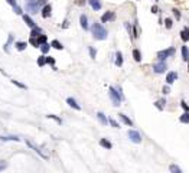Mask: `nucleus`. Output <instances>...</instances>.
I'll use <instances>...</instances> for the list:
<instances>
[{"label":"nucleus","instance_id":"1","mask_svg":"<svg viewBox=\"0 0 189 173\" xmlns=\"http://www.w3.org/2000/svg\"><path fill=\"white\" fill-rule=\"evenodd\" d=\"M91 33H93V38L95 41H105V39L108 38L107 29L101 23H97V22L93 23V26H91Z\"/></svg>","mask_w":189,"mask_h":173},{"label":"nucleus","instance_id":"2","mask_svg":"<svg viewBox=\"0 0 189 173\" xmlns=\"http://www.w3.org/2000/svg\"><path fill=\"white\" fill-rule=\"evenodd\" d=\"M25 4H26V12L36 15L46 4V0H25Z\"/></svg>","mask_w":189,"mask_h":173},{"label":"nucleus","instance_id":"3","mask_svg":"<svg viewBox=\"0 0 189 173\" xmlns=\"http://www.w3.org/2000/svg\"><path fill=\"white\" fill-rule=\"evenodd\" d=\"M108 97H110V100H111V102H113L114 107L121 106L123 98L120 97V94L117 93V89L114 88V87H110V88H108Z\"/></svg>","mask_w":189,"mask_h":173},{"label":"nucleus","instance_id":"4","mask_svg":"<svg viewBox=\"0 0 189 173\" xmlns=\"http://www.w3.org/2000/svg\"><path fill=\"white\" fill-rule=\"evenodd\" d=\"M175 55V48H168V49H163V51H159L157 52V59L159 61H165V59L170 58V56Z\"/></svg>","mask_w":189,"mask_h":173},{"label":"nucleus","instance_id":"5","mask_svg":"<svg viewBox=\"0 0 189 173\" xmlns=\"http://www.w3.org/2000/svg\"><path fill=\"white\" fill-rule=\"evenodd\" d=\"M127 136H129L130 141H133V143H136V144L142 143V134H140L139 131H136V130H129V131H127Z\"/></svg>","mask_w":189,"mask_h":173},{"label":"nucleus","instance_id":"6","mask_svg":"<svg viewBox=\"0 0 189 173\" xmlns=\"http://www.w3.org/2000/svg\"><path fill=\"white\" fill-rule=\"evenodd\" d=\"M168 69V65L165 61H159V62H155L153 63V71L156 74H165V71Z\"/></svg>","mask_w":189,"mask_h":173},{"label":"nucleus","instance_id":"7","mask_svg":"<svg viewBox=\"0 0 189 173\" xmlns=\"http://www.w3.org/2000/svg\"><path fill=\"white\" fill-rule=\"evenodd\" d=\"M114 20H116V12H113V10H108V12H105L101 16V23H108V22H114Z\"/></svg>","mask_w":189,"mask_h":173},{"label":"nucleus","instance_id":"8","mask_svg":"<svg viewBox=\"0 0 189 173\" xmlns=\"http://www.w3.org/2000/svg\"><path fill=\"white\" fill-rule=\"evenodd\" d=\"M26 144H28V146H29V147L32 149L33 152L38 153V154H39L41 157H42V159H45V160H48V159H49V157H48L46 154H45V153H43L42 150H41V147H38V146H35V144L32 143V141H29V140H26Z\"/></svg>","mask_w":189,"mask_h":173},{"label":"nucleus","instance_id":"9","mask_svg":"<svg viewBox=\"0 0 189 173\" xmlns=\"http://www.w3.org/2000/svg\"><path fill=\"white\" fill-rule=\"evenodd\" d=\"M176 80H178V72L170 71V72H168V74H166V84H168V85H172Z\"/></svg>","mask_w":189,"mask_h":173},{"label":"nucleus","instance_id":"10","mask_svg":"<svg viewBox=\"0 0 189 173\" xmlns=\"http://www.w3.org/2000/svg\"><path fill=\"white\" fill-rule=\"evenodd\" d=\"M90 6H91V9H93L94 12H98V10H101V7H103V3H101V0H88Z\"/></svg>","mask_w":189,"mask_h":173},{"label":"nucleus","instance_id":"11","mask_svg":"<svg viewBox=\"0 0 189 173\" xmlns=\"http://www.w3.org/2000/svg\"><path fill=\"white\" fill-rule=\"evenodd\" d=\"M80 25H81V28L84 30H88L90 29V26H88V17H87V15H81L80 16Z\"/></svg>","mask_w":189,"mask_h":173},{"label":"nucleus","instance_id":"12","mask_svg":"<svg viewBox=\"0 0 189 173\" xmlns=\"http://www.w3.org/2000/svg\"><path fill=\"white\" fill-rule=\"evenodd\" d=\"M22 17H23V22H25V23H26V26H29L30 29L36 26V23H35V22H33V19H32V17H30L29 15H22Z\"/></svg>","mask_w":189,"mask_h":173},{"label":"nucleus","instance_id":"13","mask_svg":"<svg viewBox=\"0 0 189 173\" xmlns=\"http://www.w3.org/2000/svg\"><path fill=\"white\" fill-rule=\"evenodd\" d=\"M67 104L69 107H72V108H74V110H77V111H80L81 110V106L80 104H78V102H77V100H74V98H67Z\"/></svg>","mask_w":189,"mask_h":173},{"label":"nucleus","instance_id":"14","mask_svg":"<svg viewBox=\"0 0 189 173\" xmlns=\"http://www.w3.org/2000/svg\"><path fill=\"white\" fill-rule=\"evenodd\" d=\"M51 13H52V6L51 4H45L42 7V17L43 19H48L51 16Z\"/></svg>","mask_w":189,"mask_h":173},{"label":"nucleus","instance_id":"15","mask_svg":"<svg viewBox=\"0 0 189 173\" xmlns=\"http://www.w3.org/2000/svg\"><path fill=\"white\" fill-rule=\"evenodd\" d=\"M97 118H98V121H100L103 126H107V124H108V118L104 115V113L98 111V113H97Z\"/></svg>","mask_w":189,"mask_h":173},{"label":"nucleus","instance_id":"16","mask_svg":"<svg viewBox=\"0 0 189 173\" xmlns=\"http://www.w3.org/2000/svg\"><path fill=\"white\" fill-rule=\"evenodd\" d=\"M118 117H120V120H121L123 123H124V124H126V126H129V127H133V121H131L130 118L127 117L126 114H123V113H120V114H118Z\"/></svg>","mask_w":189,"mask_h":173},{"label":"nucleus","instance_id":"17","mask_svg":"<svg viewBox=\"0 0 189 173\" xmlns=\"http://www.w3.org/2000/svg\"><path fill=\"white\" fill-rule=\"evenodd\" d=\"M100 146H101V147H104V149H107V150H111V149H113L111 141H108L107 139H101L100 140Z\"/></svg>","mask_w":189,"mask_h":173},{"label":"nucleus","instance_id":"18","mask_svg":"<svg viewBox=\"0 0 189 173\" xmlns=\"http://www.w3.org/2000/svg\"><path fill=\"white\" fill-rule=\"evenodd\" d=\"M0 140L2 141H19V137L17 136H0Z\"/></svg>","mask_w":189,"mask_h":173},{"label":"nucleus","instance_id":"19","mask_svg":"<svg viewBox=\"0 0 189 173\" xmlns=\"http://www.w3.org/2000/svg\"><path fill=\"white\" fill-rule=\"evenodd\" d=\"M165 106H166V100H165V98H162V100H157V101L155 102V107L159 111H163L165 110Z\"/></svg>","mask_w":189,"mask_h":173},{"label":"nucleus","instance_id":"20","mask_svg":"<svg viewBox=\"0 0 189 173\" xmlns=\"http://www.w3.org/2000/svg\"><path fill=\"white\" fill-rule=\"evenodd\" d=\"M114 63L117 67H123V54L120 51L116 52V61H114Z\"/></svg>","mask_w":189,"mask_h":173},{"label":"nucleus","instance_id":"21","mask_svg":"<svg viewBox=\"0 0 189 173\" xmlns=\"http://www.w3.org/2000/svg\"><path fill=\"white\" fill-rule=\"evenodd\" d=\"M181 39L183 42H188L189 41V28H183L181 32Z\"/></svg>","mask_w":189,"mask_h":173},{"label":"nucleus","instance_id":"22","mask_svg":"<svg viewBox=\"0 0 189 173\" xmlns=\"http://www.w3.org/2000/svg\"><path fill=\"white\" fill-rule=\"evenodd\" d=\"M51 48H54V49H56V51H62L64 45L59 42V41H56V39H55V41H52V42H51Z\"/></svg>","mask_w":189,"mask_h":173},{"label":"nucleus","instance_id":"23","mask_svg":"<svg viewBox=\"0 0 189 173\" xmlns=\"http://www.w3.org/2000/svg\"><path fill=\"white\" fill-rule=\"evenodd\" d=\"M179 121H181L182 124H189V111H185V113L179 117Z\"/></svg>","mask_w":189,"mask_h":173},{"label":"nucleus","instance_id":"24","mask_svg":"<svg viewBox=\"0 0 189 173\" xmlns=\"http://www.w3.org/2000/svg\"><path fill=\"white\" fill-rule=\"evenodd\" d=\"M182 59H183L185 62H188L189 61V49H188V46H182Z\"/></svg>","mask_w":189,"mask_h":173},{"label":"nucleus","instance_id":"25","mask_svg":"<svg viewBox=\"0 0 189 173\" xmlns=\"http://www.w3.org/2000/svg\"><path fill=\"white\" fill-rule=\"evenodd\" d=\"M41 33H43V30L39 28V26H35V28H32V30H30V36H39Z\"/></svg>","mask_w":189,"mask_h":173},{"label":"nucleus","instance_id":"26","mask_svg":"<svg viewBox=\"0 0 189 173\" xmlns=\"http://www.w3.org/2000/svg\"><path fill=\"white\" fill-rule=\"evenodd\" d=\"M26 46H28V42H16V43H15V48H16L19 52L25 51Z\"/></svg>","mask_w":189,"mask_h":173},{"label":"nucleus","instance_id":"27","mask_svg":"<svg viewBox=\"0 0 189 173\" xmlns=\"http://www.w3.org/2000/svg\"><path fill=\"white\" fill-rule=\"evenodd\" d=\"M13 42V35L12 33H9V38H7V42L4 43V46H3V49H4V52L6 54H9V46H10V43Z\"/></svg>","mask_w":189,"mask_h":173},{"label":"nucleus","instance_id":"28","mask_svg":"<svg viewBox=\"0 0 189 173\" xmlns=\"http://www.w3.org/2000/svg\"><path fill=\"white\" fill-rule=\"evenodd\" d=\"M39 49H41V52H42L43 55H46L48 52H49V49H51V45L49 43H42V45H41V46H39Z\"/></svg>","mask_w":189,"mask_h":173},{"label":"nucleus","instance_id":"29","mask_svg":"<svg viewBox=\"0 0 189 173\" xmlns=\"http://www.w3.org/2000/svg\"><path fill=\"white\" fill-rule=\"evenodd\" d=\"M133 58H134L136 62H142V54H140L139 49H133Z\"/></svg>","mask_w":189,"mask_h":173},{"label":"nucleus","instance_id":"30","mask_svg":"<svg viewBox=\"0 0 189 173\" xmlns=\"http://www.w3.org/2000/svg\"><path fill=\"white\" fill-rule=\"evenodd\" d=\"M38 65L41 68L45 67V65H46V56H45V55H41V56H39V58H38Z\"/></svg>","mask_w":189,"mask_h":173},{"label":"nucleus","instance_id":"31","mask_svg":"<svg viewBox=\"0 0 189 173\" xmlns=\"http://www.w3.org/2000/svg\"><path fill=\"white\" fill-rule=\"evenodd\" d=\"M169 170L172 173H182V169L179 167V166H176V165H170L169 166Z\"/></svg>","mask_w":189,"mask_h":173},{"label":"nucleus","instance_id":"32","mask_svg":"<svg viewBox=\"0 0 189 173\" xmlns=\"http://www.w3.org/2000/svg\"><path fill=\"white\" fill-rule=\"evenodd\" d=\"M13 12H15V15H19V16H22L23 15V10H22V7L20 6H13Z\"/></svg>","mask_w":189,"mask_h":173},{"label":"nucleus","instance_id":"33","mask_svg":"<svg viewBox=\"0 0 189 173\" xmlns=\"http://www.w3.org/2000/svg\"><path fill=\"white\" fill-rule=\"evenodd\" d=\"M165 26H166V29H172V26H173V20L172 19H165Z\"/></svg>","mask_w":189,"mask_h":173},{"label":"nucleus","instance_id":"34","mask_svg":"<svg viewBox=\"0 0 189 173\" xmlns=\"http://www.w3.org/2000/svg\"><path fill=\"white\" fill-rule=\"evenodd\" d=\"M108 124H111V127H114V128H120V124L114 118H108Z\"/></svg>","mask_w":189,"mask_h":173},{"label":"nucleus","instance_id":"35","mask_svg":"<svg viewBox=\"0 0 189 173\" xmlns=\"http://www.w3.org/2000/svg\"><path fill=\"white\" fill-rule=\"evenodd\" d=\"M12 84H15L16 87H19V88H22V89H26V88H28L25 84H22V82H19V81H16V80H12Z\"/></svg>","mask_w":189,"mask_h":173},{"label":"nucleus","instance_id":"36","mask_svg":"<svg viewBox=\"0 0 189 173\" xmlns=\"http://www.w3.org/2000/svg\"><path fill=\"white\" fill-rule=\"evenodd\" d=\"M88 51H90V56H91L93 59H95V58H97V51H95V49H94L93 46H90Z\"/></svg>","mask_w":189,"mask_h":173},{"label":"nucleus","instance_id":"37","mask_svg":"<svg viewBox=\"0 0 189 173\" xmlns=\"http://www.w3.org/2000/svg\"><path fill=\"white\" fill-rule=\"evenodd\" d=\"M48 118H52V120H55V121L58 123V124H62V120H61V118H58L56 117V115H54V114H49V115H46Z\"/></svg>","mask_w":189,"mask_h":173},{"label":"nucleus","instance_id":"38","mask_svg":"<svg viewBox=\"0 0 189 173\" xmlns=\"http://www.w3.org/2000/svg\"><path fill=\"white\" fill-rule=\"evenodd\" d=\"M46 63H49V65H52V67H54V65H55V59L52 58V56H46ZM54 69H55V67H54Z\"/></svg>","mask_w":189,"mask_h":173},{"label":"nucleus","instance_id":"39","mask_svg":"<svg viewBox=\"0 0 189 173\" xmlns=\"http://www.w3.org/2000/svg\"><path fill=\"white\" fill-rule=\"evenodd\" d=\"M172 12H173V15H175V17L179 20V19H181V12H179L178 9H172Z\"/></svg>","mask_w":189,"mask_h":173},{"label":"nucleus","instance_id":"40","mask_svg":"<svg viewBox=\"0 0 189 173\" xmlns=\"http://www.w3.org/2000/svg\"><path fill=\"white\" fill-rule=\"evenodd\" d=\"M162 93H163L165 95H168V94L170 93V88H169L168 85H166V87H163V88H162Z\"/></svg>","mask_w":189,"mask_h":173},{"label":"nucleus","instance_id":"41","mask_svg":"<svg viewBox=\"0 0 189 173\" xmlns=\"http://www.w3.org/2000/svg\"><path fill=\"white\" fill-rule=\"evenodd\" d=\"M124 26H126V29H127V32H129V35H131V25L129 23V22H126L124 23Z\"/></svg>","mask_w":189,"mask_h":173},{"label":"nucleus","instance_id":"42","mask_svg":"<svg viewBox=\"0 0 189 173\" xmlns=\"http://www.w3.org/2000/svg\"><path fill=\"white\" fill-rule=\"evenodd\" d=\"M181 107H182V108H183L185 111H189V106L186 104L185 101H182V102H181Z\"/></svg>","mask_w":189,"mask_h":173},{"label":"nucleus","instance_id":"43","mask_svg":"<svg viewBox=\"0 0 189 173\" xmlns=\"http://www.w3.org/2000/svg\"><path fill=\"white\" fill-rule=\"evenodd\" d=\"M7 167V163L6 162H0V170H4Z\"/></svg>","mask_w":189,"mask_h":173},{"label":"nucleus","instance_id":"44","mask_svg":"<svg viewBox=\"0 0 189 173\" xmlns=\"http://www.w3.org/2000/svg\"><path fill=\"white\" fill-rule=\"evenodd\" d=\"M6 2H7V3L10 4L12 7H13V6H16V4H17V2H16V0H6Z\"/></svg>","mask_w":189,"mask_h":173},{"label":"nucleus","instance_id":"45","mask_svg":"<svg viewBox=\"0 0 189 173\" xmlns=\"http://www.w3.org/2000/svg\"><path fill=\"white\" fill-rule=\"evenodd\" d=\"M152 13H159V9H157V6H153V7H152Z\"/></svg>","mask_w":189,"mask_h":173},{"label":"nucleus","instance_id":"46","mask_svg":"<svg viewBox=\"0 0 189 173\" xmlns=\"http://www.w3.org/2000/svg\"><path fill=\"white\" fill-rule=\"evenodd\" d=\"M68 25H69V22H68V19L65 22H64V25H62V28H68Z\"/></svg>","mask_w":189,"mask_h":173},{"label":"nucleus","instance_id":"47","mask_svg":"<svg viewBox=\"0 0 189 173\" xmlns=\"http://www.w3.org/2000/svg\"><path fill=\"white\" fill-rule=\"evenodd\" d=\"M188 71H189V63H188Z\"/></svg>","mask_w":189,"mask_h":173},{"label":"nucleus","instance_id":"48","mask_svg":"<svg viewBox=\"0 0 189 173\" xmlns=\"http://www.w3.org/2000/svg\"><path fill=\"white\" fill-rule=\"evenodd\" d=\"M155 2H157V0H155Z\"/></svg>","mask_w":189,"mask_h":173}]
</instances>
